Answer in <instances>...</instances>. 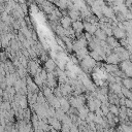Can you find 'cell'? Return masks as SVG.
I'll return each mask as SVG.
<instances>
[{
    "label": "cell",
    "mask_w": 132,
    "mask_h": 132,
    "mask_svg": "<svg viewBox=\"0 0 132 132\" xmlns=\"http://www.w3.org/2000/svg\"><path fill=\"white\" fill-rule=\"evenodd\" d=\"M121 93L123 94V96H124L125 98L131 99V97H132V95H131V91H130L129 89L125 88L124 86H122V87H121Z\"/></svg>",
    "instance_id": "4fadbf2b"
},
{
    "label": "cell",
    "mask_w": 132,
    "mask_h": 132,
    "mask_svg": "<svg viewBox=\"0 0 132 132\" xmlns=\"http://www.w3.org/2000/svg\"><path fill=\"white\" fill-rule=\"evenodd\" d=\"M112 36L116 37V38L119 40V39H121V38L126 37V32H125V30H123L122 28L116 26V27L112 28Z\"/></svg>",
    "instance_id": "3957f363"
},
{
    "label": "cell",
    "mask_w": 132,
    "mask_h": 132,
    "mask_svg": "<svg viewBox=\"0 0 132 132\" xmlns=\"http://www.w3.org/2000/svg\"><path fill=\"white\" fill-rule=\"evenodd\" d=\"M71 23H72V20L68 16V15H62L60 18V25L63 27V28H68L71 26Z\"/></svg>",
    "instance_id": "ba28073f"
},
{
    "label": "cell",
    "mask_w": 132,
    "mask_h": 132,
    "mask_svg": "<svg viewBox=\"0 0 132 132\" xmlns=\"http://www.w3.org/2000/svg\"><path fill=\"white\" fill-rule=\"evenodd\" d=\"M108 108H109V112H111V113L114 114V116H118V113H119V106H118V105H116V104H110V103H109Z\"/></svg>",
    "instance_id": "9a60e30c"
},
{
    "label": "cell",
    "mask_w": 132,
    "mask_h": 132,
    "mask_svg": "<svg viewBox=\"0 0 132 132\" xmlns=\"http://www.w3.org/2000/svg\"><path fill=\"white\" fill-rule=\"evenodd\" d=\"M82 25H84V29L86 30V32H88L90 34H94L95 30L97 29V27L94 24H92L90 22H87V21H82Z\"/></svg>",
    "instance_id": "8992f818"
},
{
    "label": "cell",
    "mask_w": 132,
    "mask_h": 132,
    "mask_svg": "<svg viewBox=\"0 0 132 132\" xmlns=\"http://www.w3.org/2000/svg\"><path fill=\"white\" fill-rule=\"evenodd\" d=\"M118 65H119V68L126 74V76L131 77V75H132V64L130 62V59L122 60V61H120V63Z\"/></svg>",
    "instance_id": "6da1fadb"
},
{
    "label": "cell",
    "mask_w": 132,
    "mask_h": 132,
    "mask_svg": "<svg viewBox=\"0 0 132 132\" xmlns=\"http://www.w3.org/2000/svg\"><path fill=\"white\" fill-rule=\"evenodd\" d=\"M33 81L38 86V87H43V80L41 79V77L39 76V74H35L33 75Z\"/></svg>",
    "instance_id": "5bb4252c"
},
{
    "label": "cell",
    "mask_w": 132,
    "mask_h": 132,
    "mask_svg": "<svg viewBox=\"0 0 132 132\" xmlns=\"http://www.w3.org/2000/svg\"><path fill=\"white\" fill-rule=\"evenodd\" d=\"M103 61H105V63H110V64H119L121 60H120L119 56H118L116 53L111 52L109 55H107V56L104 58V60H103Z\"/></svg>",
    "instance_id": "7a4b0ae2"
},
{
    "label": "cell",
    "mask_w": 132,
    "mask_h": 132,
    "mask_svg": "<svg viewBox=\"0 0 132 132\" xmlns=\"http://www.w3.org/2000/svg\"><path fill=\"white\" fill-rule=\"evenodd\" d=\"M89 56H90L91 58H93L96 62H101V61H103V58L101 57V55H100L99 53H97L96 51H94V50H92V51L89 52Z\"/></svg>",
    "instance_id": "8fae6325"
},
{
    "label": "cell",
    "mask_w": 132,
    "mask_h": 132,
    "mask_svg": "<svg viewBox=\"0 0 132 132\" xmlns=\"http://www.w3.org/2000/svg\"><path fill=\"white\" fill-rule=\"evenodd\" d=\"M93 35H94L96 38H98L99 40H105L106 37H107V35L105 34V32H104L101 28H97V29L95 30V32H94Z\"/></svg>",
    "instance_id": "30bf717a"
},
{
    "label": "cell",
    "mask_w": 132,
    "mask_h": 132,
    "mask_svg": "<svg viewBox=\"0 0 132 132\" xmlns=\"http://www.w3.org/2000/svg\"><path fill=\"white\" fill-rule=\"evenodd\" d=\"M67 15L73 21H76V20H80V11L78 9H68L67 11Z\"/></svg>",
    "instance_id": "5b68a950"
},
{
    "label": "cell",
    "mask_w": 132,
    "mask_h": 132,
    "mask_svg": "<svg viewBox=\"0 0 132 132\" xmlns=\"http://www.w3.org/2000/svg\"><path fill=\"white\" fill-rule=\"evenodd\" d=\"M122 86H124L125 88L131 90V88H132V79H131V77L126 76V77L122 78Z\"/></svg>",
    "instance_id": "7c38bea8"
},
{
    "label": "cell",
    "mask_w": 132,
    "mask_h": 132,
    "mask_svg": "<svg viewBox=\"0 0 132 132\" xmlns=\"http://www.w3.org/2000/svg\"><path fill=\"white\" fill-rule=\"evenodd\" d=\"M71 27H72V29L74 30L75 33H81L82 30H84V25H82V22L80 20L73 21L71 23Z\"/></svg>",
    "instance_id": "277c9868"
},
{
    "label": "cell",
    "mask_w": 132,
    "mask_h": 132,
    "mask_svg": "<svg viewBox=\"0 0 132 132\" xmlns=\"http://www.w3.org/2000/svg\"><path fill=\"white\" fill-rule=\"evenodd\" d=\"M125 106H126V107H128V108H131V107H132V102H131V99L125 98Z\"/></svg>",
    "instance_id": "2e32d148"
},
{
    "label": "cell",
    "mask_w": 132,
    "mask_h": 132,
    "mask_svg": "<svg viewBox=\"0 0 132 132\" xmlns=\"http://www.w3.org/2000/svg\"><path fill=\"white\" fill-rule=\"evenodd\" d=\"M105 41H106V43H107L111 48H113V47H116V46L120 45L119 40H118L116 37H113L112 35H111V36H107V37H106V39H105Z\"/></svg>",
    "instance_id": "9c48e42d"
},
{
    "label": "cell",
    "mask_w": 132,
    "mask_h": 132,
    "mask_svg": "<svg viewBox=\"0 0 132 132\" xmlns=\"http://www.w3.org/2000/svg\"><path fill=\"white\" fill-rule=\"evenodd\" d=\"M56 62L52 59V58H48L45 62H44V69L46 71H54L55 68H56Z\"/></svg>",
    "instance_id": "52a82bcc"
}]
</instances>
